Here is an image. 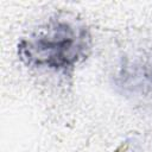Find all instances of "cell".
I'll return each instance as SVG.
<instances>
[{
  "label": "cell",
  "mask_w": 152,
  "mask_h": 152,
  "mask_svg": "<svg viewBox=\"0 0 152 152\" xmlns=\"http://www.w3.org/2000/svg\"><path fill=\"white\" fill-rule=\"evenodd\" d=\"M151 76H152V75H151Z\"/></svg>",
  "instance_id": "2"
},
{
  "label": "cell",
  "mask_w": 152,
  "mask_h": 152,
  "mask_svg": "<svg viewBox=\"0 0 152 152\" xmlns=\"http://www.w3.org/2000/svg\"><path fill=\"white\" fill-rule=\"evenodd\" d=\"M91 51V36L76 19L52 17L18 43L19 59L28 68L70 76Z\"/></svg>",
  "instance_id": "1"
}]
</instances>
